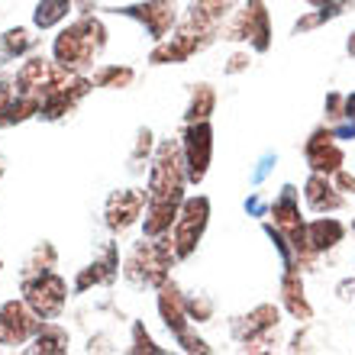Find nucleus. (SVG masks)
Wrapping results in <instances>:
<instances>
[{
    "label": "nucleus",
    "instance_id": "f257e3e1",
    "mask_svg": "<svg viewBox=\"0 0 355 355\" xmlns=\"http://www.w3.org/2000/svg\"><path fill=\"white\" fill-rule=\"evenodd\" d=\"M184 155L178 142H162L149 171V187H146V216H142V233L155 239L165 236L175 223L178 210L184 204Z\"/></svg>",
    "mask_w": 355,
    "mask_h": 355
},
{
    "label": "nucleus",
    "instance_id": "f03ea898",
    "mask_svg": "<svg viewBox=\"0 0 355 355\" xmlns=\"http://www.w3.org/2000/svg\"><path fill=\"white\" fill-rule=\"evenodd\" d=\"M107 46V29L101 19L81 17L78 23L65 26L52 42V58L58 65H65L68 71H85L87 65H94V58L103 52Z\"/></svg>",
    "mask_w": 355,
    "mask_h": 355
},
{
    "label": "nucleus",
    "instance_id": "7ed1b4c3",
    "mask_svg": "<svg viewBox=\"0 0 355 355\" xmlns=\"http://www.w3.org/2000/svg\"><path fill=\"white\" fill-rule=\"evenodd\" d=\"M175 245H171V236H155V239H142V243L132 245L130 259L123 265V275L130 284L136 288H162L168 281V268L175 262Z\"/></svg>",
    "mask_w": 355,
    "mask_h": 355
},
{
    "label": "nucleus",
    "instance_id": "20e7f679",
    "mask_svg": "<svg viewBox=\"0 0 355 355\" xmlns=\"http://www.w3.org/2000/svg\"><path fill=\"white\" fill-rule=\"evenodd\" d=\"M207 223H210V200H207V197H187L168 230L178 259H187V255L194 252L197 243H200V236H204V230H207Z\"/></svg>",
    "mask_w": 355,
    "mask_h": 355
},
{
    "label": "nucleus",
    "instance_id": "39448f33",
    "mask_svg": "<svg viewBox=\"0 0 355 355\" xmlns=\"http://www.w3.org/2000/svg\"><path fill=\"white\" fill-rule=\"evenodd\" d=\"M23 300H26L42 320H55L68 304V284L62 275L46 271V275H39V278L23 281Z\"/></svg>",
    "mask_w": 355,
    "mask_h": 355
},
{
    "label": "nucleus",
    "instance_id": "423d86ee",
    "mask_svg": "<svg viewBox=\"0 0 355 355\" xmlns=\"http://www.w3.org/2000/svg\"><path fill=\"white\" fill-rule=\"evenodd\" d=\"M181 155H184V171L191 184H200L210 168V155H214V130L210 123H187L184 139H181Z\"/></svg>",
    "mask_w": 355,
    "mask_h": 355
},
{
    "label": "nucleus",
    "instance_id": "0eeeda50",
    "mask_svg": "<svg viewBox=\"0 0 355 355\" xmlns=\"http://www.w3.org/2000/svg\"><path fill=\"white\" fill-rule=\"evenodd\" d=\"M46 320L29 307L26 300H7L0 304V346H23L42 329Z\"/></svg>",
    "mask_w": 355,
    "mask_h": 355
},
{
    "label": "nucleus",
    "instance_id": "6e6552de",
    "mask_svg": "<svg viewBox=\"0 0 355 355\" xmlns=\"http://www.w3.org/2000/svg\"><path fill=\"white\" fill-rule=\"evenodd\" d=\"M226 39H245V42H252L259 52H265L271 42V23H268V10H265L262 0H249L239 13H236V19L230 23V29H226Z\"/></svg>",
    "mask_w": 355,
    "mask_h": 355
},
{
    "label": "nucleus",
    "instance_id": "1a4fd4ad",
    "mask_svg": "<svg viewBox=\"0 0 355 355\" xmlns=\"http://www.w3.org/2000/svg\"><path fill=\"white\" fill-rule=\"evenodd\" d=\"M146 210V191L139 187H123V191H113L107 197V207H103V223L110 233H126L130 226H136V220Z\"/></svg>",
    "mask_w": 355,
    "mask_h": 355
},
{
    "label": "nucleus",
    "instance_id": "9d476101",
    "mask_svg": "<svg viewBox=\"0 0 355 355\" xmlns=\"http://www.w3.org/2000/svg\"><path fill=\"white\" fill-rule=\"evenodd\" d=\"M113 13H123V17H130V19H139L142 26L152 33L155 42L168 39L171 26H175V19H178L175 0H146V3H132V7L113 10Z\"/></svg>",
    "mask_w": 355,
    "mask_h": 355
},
{
    "label": "nucleus",
    "instance_id": "9b49d317",
    "mask_svg": "<svg viewBox=\"0 0 355 355\" xmlns=\"http://www.w3.org/2000/svg\"><path fill=\"white\" fill-rule=\"evenodd\" d=\"M278 327V310L271 307V304H262V307H255L249 317H239L233 323V336L249 349H259V343H265L271 329Z\"/></svg>",
    "mask_w": 355,
    "mask_h": 355
},
{
    "label": "nucleus",
    "instance_id": "f8f14e48",
    "mask_svg": "<svg viewBox=\"0 0 355 355\" xmlns=\"http://www.w3.org/2000/svg\"><path fill=\"white\" fill-rule=\"evenodd\" d=\"M307 165L320 175H336L343 168V149L336 146L333 132L329 130H317L313 136L307 139Z\"/></svg>",
    "mask_w": 355,
    "mask_h": 355
},
{
    "label": "nucleus",
    "instance_id": "ddd939ff",
    "mask_svg": "<svg viewBox=\"0 0 355 355\" xmlns=\"http://www.w3.org/2000/svg\"><path fill=\"white\" fill-rule=\"evenodd\" d=\"M159 317L162 323L171 329V333H184L187 329V297L178 291V284H171V281H165L159 288Z\"/></svg>",
    "mask_w": 355,
    "mask_h": 355
},
{
    "label": "nucleus",
    "instance_id": "4468645a",
    "mask_svg": "<svg viewBox=\"0 0 355 355\" xmlns=\"http://www.w3.org/2000/svg\"><path fill=\"white\" fill-rule=\"evenodd\" d=\"M116 268H120V252H116V243H107V245H103V252H101V259H94V262L87 265L81 275H78L75 291L81 294V291H87L91 284H110V281L116 278Z\"/></svg>",
    "mask_w": 355,
    "mask_h": 355
},
{
    "label": "nucleus",
    "instance_id": "2eb2a0df",
    "mask_svg": "<svg viewBox=\"0 0 355 355\" xmlns=\"http://www.w3.org/2000/svg\"><path fill=\"white\" fill-rule=\"evenodd\" d=\"M304 197H307L310 210H317V214H327V210L343 207V197L336 194V187L329 184L327 175H320V171H313V175H310V181L304 184Z\"/></svg>",
    "mask_w": 355,
    "mask_h": 355
},
{
    "label": "nucleus",
    "instance_id": "dca6fc26",
    "mask_svg": "<svg viewBox=\"0 0 355 355\" xmlns=\"http://www.w3.org/2000/svg\"><path fill=\"white\" fill-rule=\"evenodd\" d=\"M343 236H346V226L339 223V220H333V216H320V220H313L307 226V243L313 252H327V249L339 245Z\"/></svg>",
    "mask_w": 355,
    "mask_h": 355
},
{
    "label": "nucleus",
    "instance_id": "f3484780",
    "mask_svg": "<svg viewBox=\"0 0 355 355\" xmlns=\"http://www.w3.org/2000/svg\"><path fill=\"white\" fill-rule=\"evenodd\" d=\"M68 333L62 327H55V323H42V329H39L36 336H33V346L26 349V352H33V355H65L68 352Z\"/></svg>",
    "mask_w": 355,
    "mask_h": 355
},
{
    "label": "nucleus",
    "instance_id": "a211bd4d",
    "mask_svg": "<svg viewBox=\"0 0 355 355\" xmlns=\"http://www.w3.org/2000/svg\"><path fill=\"white\" fill-rule=\"evenodd\" d=\"M281 291H284V304H288V310L294 313L297 320H310L313 317V310H310L307 297H304V284H300V275L288 265V275H284V284H281Z\"/></svg>",
    "mask_w": 355,
    "mask_h": 355
},
{
    "label": "nucleus",
    "instance_id": "6ab92c4d",
    "mask_svg": "<svg viewBox=\"0 0 355 355\" xmlns=\"http://www.w3.org/2000/svg\"><path fill=\"white\" fill-rule=\"evenodd\" d=\"M71 13V0H39L33 10V23L36 29H52L58 23H65Z\"/></svg>",
    "mask_w": 355,
    "mask_h": 355
},
{
    "label": "nucleus",
    "instance_id": "aec40b11",
    "mask_svg": "<svg viewBox=\"0 0 355 355\" xmlns=\"http://www.w3.org/2000/svg\"><path fill=\"white\" fill-rule=\"evenodd\" d=\"M216 107V94L210 85H197L194 94H191V103H187V110H184V120L187 123H200L207 120L210 113H214Z\"/></svg>",
    "mask_w": 355,
    "mask_h": 355
},
{
    "label": "nucleus",
    "instance_id": "412c9836",
    "mask_svg": "<svg viewBox=\"0 0 355 355\" xmlns=\"http://www.w3.org/2000/svg\"><path fill=\"white\" fill-rule=\"evenodd\" d=\"M33 46H36V36H29V29H23V26L7 29V33L0 36V55L7 58V62H13V58H19V55H26Z\"/></svg>",
    "mask_w": 355,
    "mask_h": 355
},
{
    "label": "nucleus",
    "instance_id": "4be33fe9",
    "mask_svg": "<svg viewBox=\"0 0 355 355\" xmlns=\"http://www.w3.org/2000/svg\"><path fill=\"white\" fill-rule=\"evenodd\" d=\"M236 0H194L191 7V23H200V26H216V19H223V13L233 7Z\"/></svg>",
    "mask_w": 355,
    "mask_h": 355
},
{
    "label": "nucleus",
    "instance_id": "5701e85b",
    "mask_svg": "<svg viewBox=\"0 0 355 355\" xmlns=\"http://www.w3.org/2000/svg\"><path fill=\"white\" fill-rule=\"evenodd\" d=\"M132 78H136V71H132L130 65H103L94 71V85L97 87H130L132 85Z\"/></svg>",
    "mask_w": 355,
    "mask_h": 355
},
{
    "label": "nucleus",
    "instance_id": "b1692460",
    "mask_svg": "<svg viewBox=\"0 0 355 355\" xmlns=\"http://www.w3.org/2000/svg\"><path fill=\"white\" fill-rule=\"evenodd\" d=\"M52 265H55V249H52L49 243L36 245V249H33V255L26 259V268H23V281L46 275V271H52Z\"/></svg>",
    "mask_w": 355,
    "mask_h": 355
},
{
    "label": "nucleus",
    "instance_id": "393cba45",
    "mask_svg": "<svg viewBox=\"0 0 355 355\" xmlns=\"http://www.w3.org/2000/svg\"><path fill=\"white\" fill-rule=\"evenodd\" d=\"M130 352H165V349L155 346V339L146 333L142 323H132V349Z\"/></svg>",
    "mask_w": 355,
    "mask_h": 355
},
{
    "label": "nucleus",
    "instance_id": "a878e982",
    "mask_svg": "<svg viewBox=\"0 0 355 355\" xmlns=\"http://www.w3.org/2000/svg\"><path fill=\"white\" fill-rule=\"evenodd\" d=\"M187 317L197 320V323H207L214 317V304L207 297H187Z\"/></svg>",
    "mask_w": 355,
    "mask_h": 355
},
{
    "label": "nucleus",
    "instance_id": "bb28decb",
    "mask_svg": "<svg viewBox=\"0 0 355 355\" xmlns=\"http://www.w3.org/2000/svg\"><path fill=\"white\" fill-rule=\"evenodd\" d=\"M13 101H17V87L0 81V126H10V110H13Z\"/></svg>",
    "mask_w": 355,
    "mask_h": 355
},
{
    "label": "nucleus",
    "instance_id": "cd10ccee",
    "mask_svg": "<svg viewBox=\"0 0 355 355\" xmlns=\"http://www.w3.org/2000/svg\"><path fill=\"white\" fill-rule=\"evenodd\" d=\"M343 116H346V126H339L336 136H343V139H352L355 136V94H349L346 97V110H343Z\"/></svg>",
    "mask_w": 355,
    "mask_h": 355
},
{
    "label": "nucleus",
    "instance_id": "c85d7f7f",
    "mask_svg": "<svg viewBox=\"0 0 355 355\" xmlns=\"http://www.w3.org/2000/svg\"><path fill=\"white\" fill-rule=\"evenodd\" d=\"M175 339L181 343V349H184V352H210V346H207L204 339L194 336V333H187V329H184V333H178Z\"/></svg>",
    "mask_w": 355,
    "mask_h": 355
},
{
    "label": "nucleus",
    "instance_id": "c756f323",
    "mask_svg": "<svg viewBox=\"0 0 355 355\" xmlns=\"http://www.w3.org/2000/svg\"><path fill=\"white\" fill-rule=\"evenodd\" d=\"M149 149H152V130H139V142H136V152H132V162L149 155Z\"/></svg>",
    "mask_w": 355,
    "mask_h": 355
},
{
    "label": "nucleus",
    "instance_id": "7c9ffc66",
    "mask_svg": "<svg viewBox=\"0 0 355 355\" xmlns=\"http://www.w3.org/2000/svg\"><path fill=\"white\" fill-rule=\"evenodd\" d=\"M310 7H333V3H336V0H307Z\"/></svg>",
    "mask_w": 355,
    "mask_h": 355
},
{
    "label": "nucleus",
    "instance_id": "2f4dec72",
    "mask_svg": "<svg viewBox=\"0 0 355 355\" xmlns=\"http://www.w3.org/2000/svg\"><path fill=\"white\" fill-rule=\"evenodd\" d=\"M346 49H349V55H355V33L349 36V46H346Z\"/></svg>",
    "mask_w": 355,
    "mask_h": 355
},
{
    "label": "nucleus",
    "instance_id": "473e14b6",
    "mask_svg": "<svg viewBox=\"0 0 355 355\" xmlns=\"http://www.w3.org/2000/svg\"><path fill=\"white\" fill-rule=\"evenodd\" d=\"M0 178H3V165H0Z\"/></svg>",
    "mask_w": 355,
    "mask_h": 355
},
{
    "label": "nucleus",
    "instance_id": "72a5a7b5",
    "mask_svg": "<svg viewBox=\"0 0 355 355\" xmlns=\"http://www.w3.org/2000/svg\"><path fill=\"white\" fill-rule=\"evenodd\" d=\"M0 268H3V265H0Z\"/></svg>",
    "mask_w": 355,
    "mask_h": 355
}]
</instances>
